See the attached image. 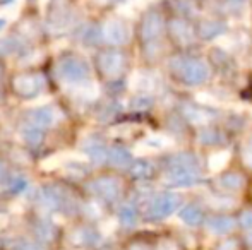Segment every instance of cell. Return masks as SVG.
<instances>
[{"mask_svg": "<svg viewBox=\"0 0 252 250\" xmlns=\"http://www.w3.org/2000/svg\"><path fill=\"white\" fill-rule=\"evenodd\" d=\"M55 70L60 83L72 87V89L91 83L90 63L84 60L83 57H77V55H65V57H62L59 63H57Z\"/></svg>", "mask_w": 252, "mask_h": 250, "instance_id": "obj_1", "label": "cell"}, {"mask_svg": "<svg viewBox=\"0 0 252 250\" xmlns=\"http://www.w3.org/2000/svg\"><path fill=\"white\" fill-rule=\"evenodd\" d=\"M172 67L177 72L180 81L189 86L202 84L209 76V67L199 58H175L172 60Z\"/></svg>", "mask_w": 252, "mask_h": 250, "instance_id": "obj_2", "label": "cell"}, {"mask_svg": "<svg viewBox=\"0 0 252 250\" xmlns=\"http://www.w3.org/2000/svg\"><path fill=\"white\" fill-rule=\"evenodd\" d=\"M180 206V197L172 192H163L153 197L146 207V218L148 220H163L173 214L177 207Z\"/></svg>", "mask_w": 252, "mask_h": 250, "instance_id": "obj_3", "label": "cell"}, {"mask_svg": "<svg viewBox=\"0 0 252 250\" xmlns=\"http://www.w3.org/2000/svg\"><path fill=\"white\" fill-rule=\"evenodd\" d=\"M74 24V12L67 3L57 2L55 7L52 9L50 16H48L47 26L53 34L65 33L67 29H70V26Z\"/></svg>", "mask_w": 252, "mask_h": 250, "instance_id": "obj_4", "label": "cell"}, {"mask_svg": "<svg viewBox=\"0 0 252 250\" xmlns=\"http://www.w3.org/2000/svg\"><path fill=\"white\" fill-rule=\"evenodd\" d=\"M45 86V77L41 74H21L14 79V89L17 94L24 98H33L43 93Z\"/></svg>", "mask_w": 252, "mask_h": 250, "instance_id": "obj_5", "label": "cell"}, {"mask_svg": "<svg viewBox=\"0 0 252 250\" xmlns=\"http://www.w3.org/2000/svg\"><path fill=\"white\" fill-rule=\"evenodd\" d=\"M101 36H103V40H105L106 43L115 45V47H120V45L129 43L130 28L120 19H110V21H106L105 26H103Z\"/></svg>", "mask_w": 252, "mask_h": 250, "instance_id": "obj_6", "label": "cell"}, {"mask_svg": "<svg viewBox=\"0 0 252 250\" xmlns=\"http://www.w3.org/2000/svg\"><path fill=\"white\" fill-rule=\"evenodd\" d=\"M199 182V171L190 170V168H170V171L165 175V184L168 187H190Z\"/></svg>", "mask_w": 252, "mask_h": 250, "instance_id": "obj_7", "label": "cell"}, {"mask_svg": "<svg viewBox=\"0 0 252 250\" xmlns=\"http://www.w3.org/2000/svg\"><path fill=\"white\" fill-rule=\"evenodd\" d=\"M163 29H165V21L159 12H148L143 19L141 26V36L146 43H155L159 40Z\"/></svg>", "mask_w": 252, "mask_h": 250, "instance_id": "obj_8", "label": "cell"}, {"mask_svg": "<svg viewBox=\"0 0 252 250\" xmlns=\"http://www.w3.org/2000/svg\"><path fill=\"white\" fill-rule=\"evenodd\" d=\"M90 190L103 200H115L120 195V182L112 177H101L91 182Z\"/></svg>", "mask_w": 252, "mask_h": 250, "instance_id": "obj_9", "label": "cell"}, {"mask_svg": "<svg viewBox=\"0 0 252 250\" xmlns=\"http://www.w3.org/2000/svg\"><path fill=\"white\" fill-rule=\"evenodd\" d=\"M98 65L105 76L117 77L126 69V57L119 52H105L98 57Z\"/></svg>", "mask_w": 252, "mask_h": 250, "instance_id": "obj_10", "label": "cell"}, {"mask_svg": "<svg viewBox=\"0 0 252 250\" xmlns=\"http://www.w3.org/2000/svg\"><path fill=\"white\" fill-rule=\"evenodd\" d=\"M59 120H60V111L55 107H52V105H41V107L33 108L30 113V122L38 125L40 129L53 127Z\"/></svg>", "mask_w": 252, "mask_h": 250, "instance_id": "obj_11", "label": "cell"}, {"mask_svg": "<svg viewBox=\"0 0 252 250\" xmlns=\"http://www.w3.org/2000/svg\"><path fill=\"white\" fill-rule=\"evenodd\" d=\"M81 149L84 151V154H86L88 158H90L93 163H103V161L108 160V147L105 146V142H103L101 139H98V137H86V139L83 140V144H81Z\"/></svg>", "mask_w": 252, "mask_h": 250, "instance_id": "obj_12", "label": "cell"}, {"mask_svg": "<svg viewBox=\"0 0 252 250\" xmlns=\"http://www.w3.org/2000/svg\"><path fill=\"white\" fill-rule=\"evenodd\" d=\"M182 113H184V117L189 122H192V124H208L213 118H216L215 110L206 108V107H196V105H190V103L184 105Z\"/></svg>", "mask_w": 252, "mask_h": 250, "instance_id": "obj_13", "label": "cell"}, {"mask_svg": "<svg viewBox=\"0 0 252 250\" xmlns=\"http://www.w3.org/2000/svg\"><path fill=\"white\" fill-rule=\"evenodd\" d=\"M170 34L180 45H190L194 41V31L186 21L175 19L170 23Z\"/></svg>", "mask_w": 252, "mask_h": 250, "instance_id": "obj_14", "label": "cell"}, {"mask_svg": "<svg viewBox=\"0 0 252 250\" xmlns=\"http://www.w3.org/2000/svg\"><path fill=\"white\" fill-rule=\"evenodd\" d=\"M65 195L60 189L57 187H45L40 192V202L47 209H60L63 206Z\"/></svg>", "mask_w": 252, "mask_h": 250, "instance_id": "obj_15", "label": "cell"}, {"mask_svg": "<svg viewBox=\"0 0 252 250\" xmlns=\"http://www.w3.org/2000/svg\"><path fill=\"white\" fill-rule=\"evenodd\" d=\"M130 87H132L136 93L146 94L156 87V79L153 74L148 72H136L130 79Z\"/></svg>", "mask_w": 252, "mask_h": 250, "instance_id": "obj_16", "label": "cell"}, {"mask_svg": "<svg viewBox=\"0 0 252 250\" xmlns=\"http://www.w3.org/2000/svg\"><path fill=\"white\" fill-rule=\"evenodd\" d=\"M19 137L28 146H38L43 140V129L28 122V124H23L19 127Z\"/></svg>", "mask_w": 252, "mask_h": 250, "instance_id": "obj_17", "label": "cell"}, {"mask_svg": "<svg viewBox=\"0 0 252 250\" xmlns=\"http://www.w3.org/2000/svg\"><path fill=\"white\" fill-rule=\"evenodd\" d=\"M235 228V220L230 216H215L208 220V230L215 235H226L233 231Z\"/></svg>", "mask_w": 252, "mask_h": 250, "instance_id": "obj_18", "label": "cell"}, {"mask_svg": "<svg viewBox=\"0 0 252 250\" xmlns=\"http://www.w3.org/2000/svg\"><path fill=\"white\" fill-rule=\"evenodd\" d=\"M225 33V24L220 21H202L199 24L201 40H215Z\"/></svg>", "mask_w": 252, "mask_h": 250, "instance_id": "obj_19", "label": "cell"}, {"mask_svg": "<svg viewBox=\"0 0 252 250\" xmlns=\"http://www.w3.org/2000/svg\"><path fill=\"white\" fill-rule=\"evenodd\" d=\"M108 161H110V165H113V167H117V168H127L132 163V156H130V153L126 147L115 146V147H110Z\"/></svg>", "mask_w": 252, "mask_h": 250, "instance_id": "obj_20", "label": "cell"}, {"mask_svg": "<svg viewBox=\"0 0 252 250\" xmlns=\"http://www.w3.org/2000/svg\"><path fill=\"white\" fill-rule=\"evenodd\" d=\"M202 218H204V214H202L201 207L196 206V204H187V206H184L182 209H180V220L186 224H189V226H197V224H201Z\"/></svg>", "mask_w": 252, "mask_h": 250, "instance_id": "obj_21", "label": "cell"}, {"mask_svg": "<svg viewBox=\"0 0 252 250\" xmlns=\"http://www.w3.org/2000/svg\"><path fill=\"white\" fill-rule=\"evenodd\" d=\"M172 140L166 139L165 136H148L146 139H143L139 144H137V149L139 151H158L163 149V147L170 146Z\"/></svg>", "mask_w": 252, "mask_h": 250, "instance_id": "obj_22", "label": "cell"}, {"mask_svg": "<svg viewBox=\"0 0 252 250\" xmlns=\"http://www.w3.org/2000/svg\"><path fill=\"white\" fill-rule=\"evenodd\" d=\"M170 163H172V168H190V170H196L197 158L192 153H177L170 158Z\"/></svg>", "mask_w": 252, "mask_h": 250, "instance_id": "obj_23", "label": "cell"}, {"mask_svg": "<svg viewBox=\"0 0 252 250\" xmlns=\"http://www.w3.org/2000/svg\"><path fill=\"white\" fill-rule=\"evenodd\" d=\"M218 185L225 190L235 192V190H240L246 185V180H244V177L240 173H226L218 178Z\"/></svg>", "mask_w": 252, "mask_h": 250, "instance_id": "obj_24", "label": "cell"}, {"mask_svg": "<svg viewBox=\"0 0 252 250\" xmlns=\"http://www.w3.org/2000/svg\"><path fill=\"white\" fill-rule=\"evenodd\" d=\"M153 171H155V168H153V165L150 161H136V163L130 165V175H132L134 178H141V180H146V178H150L153 175Z\"/></svg>", "mask_w": 252, "mask_h": 250, "instance_id": "obj_25", "label": "cell"}, {"mask_svg": "<svg viewBox=\"0 0 252 250\" xmlns=\"http://www.w3.org/2000/svg\"><path fill=\"white\" fill-rule=\"evenodd\" d=\"M199 140L202 144H206V146H216V144L223 142V136L216 129H204L199 134Z\"/></svg>", "mask_w": 252, "mask_h": 250, "instance_id": "obj_26", "label": "cell"}, {"mask_svg": "<svg viewBox=\"0 0 252 250\" xmlns=\"http://www.w3.org/2000/svg\"><path fill=\"white\" fill-rule=\"evenodd\" d=\"M119 218H120V223L126 224V226H132V224H136V221H137L136 207L130 206V204H126V206L120 209Z\"/></svg>", "mask_w": 252, "mask_h": 250, "instance_id": "obj_27", "label": "cell"}, {"mask_svg": "<svg viewBox=\"0 0 252 250\" xmlns=\"http://www.w3.org/2000/svg\"><path fill=\"white\" fill-rule=\"evenodd\" d=\"M228 158H230L228 151H218V153L211 154V156H209V168H211L213 171L221 170L226 165V161H228Z\"/></svg>", "mask_w": 252, "mask_h": 250, "instance_id": "obj_28", "label": "cell"}, {"mask_svg": "<svg viewBox=\"0 0 252 250\" xmlns=\"http://www.w3.org/2000/svg\"><path fill=\"white\" fill-rule=\"evenodd\" d=\"M19 50V41L16 38H2L0 40V55H14Z\"/></svg>", "mask_w": 252, "mask_h": 250, "instance_id": "obj_29", "label": "cell"}, {"mask_svg": "<svg viewBox=\"0 0 252 250\" xmlns=\"http://www.w3.org/2000/svg\"><path fill=\"white\" fill-rule=\"evenodd\" d=\"M151 105H153V100L150 96H146V94H137V96L130 101V108H132V110H141V111L150 110Z\"/></svg>", "mask_w": 252, "mask_h": 250, "instance_id": "obj_30", "label": "cell"}, {"mask_svg": "<svg viewBox=\"0 0 252 250\" xmlns=\"http://www.w3.org/2000/svg\"><path fill=\"white\" fill-rule=\"evenodd\" d=\"M240 224L247 230H252V209H247L240 214Z\"/></svg>", "mask_w": 252, "mask_h": 250, "instance_id": "obj_31", "label": "cell"}, {"mask_svg": "<svg viewBox=\"0 0 252 250\" xmlns=\"http://www.w3.org/2000/svg\"><path fill=\"white\" fill-rule=\"evenodd\" d=\"M19 0H0V10H10L16 9Z\"/></svg>", "mask_w": 252, "mask_h": 250, "instance_id": "obj_32", "label": "cell"}, {"mask_svg": "<svg viewBox=\"0 0 252 250\" xmlns=\"http://www.w3.org/2000/svg\"><path fill=\"white\" fill-rule=\"evenodd\" d=\"M237 244L233 240H223L221 244L218 245V250H235Z\"/></svg>", "mask_w": 252, "mask_h": 250, "instance_id": "obj_33", "label": "cell"}, {"mask_svg": "<svg viewBox=\"0 0 252 250\" xmlns=\"http://www.w3.org/2000/svg\"><path fill=\"white\" fill-rule=\"evenodd\" d=\"M158 250H177V247L172 244V242H163V244H159Z\"/></svg>", "mask_w": 252, "mask_h": 250, "instance_id": "obj_34", "label": "cell"}, {"mask_svg": "<svg viewBox=\"0 0 252 250\" xmlns=\"http://www.w3.org/2000/svg\"><path fill=\"white\" fill-rule=\"evenodd\" d=\"M3 178H5V165L0 161V182H2Z\"/></svg>", "mask_w": 252, "mask_h": 250, "instance_id": "obj_35", "label": "cell"}, {"mask_svg": "<svg viewBox=\"0 0 252 250\" xmlns=\"http://www.w3.org/2000/svg\"><path fill=\"white\" fill-rule=\"evenodd\" d=\"M5 24H7V19L5 17H0V33L5 29Z\"/></svg>", "mask_w": 252, "mask_h": 250, "instance_id": "obj_36", "label": "cell"}, {"mask_svg": "<svg viewBox=\"0 0 252 250\" xmlns=\"http://www.w3.org/2000/svg\"><path fill=\"white\" fill-rule=\"evenodd\" d=\"M247 153L252 156V139H249V142H247Z\"/></svg>", "mask_w": 252, "mask_h": 250, "instance_id": "obj_37", "label": "cell"}, {"mask_svg": "<svg viewBox=\"0 0 252 250\" xmlns=\"http://www.w3.org/2000/svg\"><path fill=\"white\" fill-rule=\"evenodd\" d=\"M100 3H110V2H113V0H98Z\"/></svg>", "mask_w": 252, "mask_h": 250, "instance_id": "obj_38", "label": "cell"}, {"mask_svg": "<svg viewBox=\"0 0 252 250\" xmlns=\"http://www.w3.org/2000/svg\"><path fill=\"white\" fill-rule=\"evenodd\" d=\"M247 242H249V244L252 245V231H251V233H249V238H247Z\"/></svg>", "mask_w": 252, "mask_h": 250, "instance_id": "obj_39", "label": "cell"}, {"mask_svg": "<svg viewBox=\"0 0 252 250\" xmlns=\"http://www.w3.org/2000/svg\"><path fill=\"white\" fill-rule=\"evenodd\" d=\"M0 74H2V69H0Z\"/></svg>", "mask_w": 252, "mask_h": 250, "instance_id": "obj_40", "label": "cell"}, {"mask_svg": "<svg viewBox=\"0 0 252 250\" xmlns=\"http://www.w3.org/2000/svg\"><path fill=\"white\" fill-rule=\"evenodd\" d=\"M239 2H240V0H239Z\"/></svg>", "mask_w": 252, "mask_h": 250, "instance_id": "obj_41", "label": "cell"}]
</instances>
